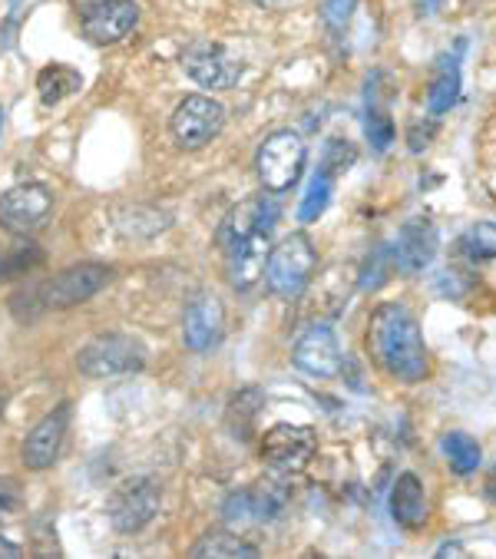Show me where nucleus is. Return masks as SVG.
I'll return each instance as SVG.
<instances>
[{"label": "nucleus", "instance_id": "nucleus-13", "mask_svg": "<svg viewBox=\"0 0 496 559\" xmlns=\"http://www.w3.org/2000/svg\"><path fill=\"white\" fill-rule=\"evenodd\" d=\"M292 365L308 378H338L344 368V352L338 345V334L328 324H311L292 348Z\"/></svg>", "mask_w": 496, "mask_h": 559}, {"label": "nucleus", "instance_id": "nucleus-4", "mask_svg": "<svg viewBox=\"0 0 496 559\" xmlns=\"http://www.w3.org/2000/svg\"><path fill=\"white\" fill-rule=\"evenodd\" d=\"M318 269V249L308 233H292L279 246H272L265 262V282L269 292L279 298H298Z\"/></svg>", "mask_w": 496, "mask_h": 559}, {"label": "nucleus", "instance_id": "nucleus-37", "mask_svg": "<svg viewBox=\"0 0 496 559\" xmlns=\"http://www.w3.org/2000/svg\"><path fill=\"white\" fill-rule=\"evenodd\" d=\"M0 127H4V109H0Z\"/></svg>", "mask_w": 496, "mask_h": 559}, {"label": "nucleus", "instance_id": "nucleus-35", "mask_svg": "<svg viewBox=\"0 0 496 559\" xmlns=\"http://www.w3.org/2000/svg\"><path fill=\"white\" fill-rule=\"evenodd\" d=\"M437 556H463V546L460 543H447V546H440Z\"/></svg>", "mask_w": 496, "mask_h": 559}, {"label": "nucleus", "instance_id": "nucleus-2", "mask_svg": "<svg viewBox=\"0 0 496 559\" xmlns=\"http://www.w3.org/2000/svg\"><path fill=\"white\" fill-rule=\"evenodd\" d=\"M367 348L375 365L401 384H421L430 378V352L421 334V324L411 314V308L398 301L378 305L375 314H370Z\"/></svg>", "mask_w": 496, "mask_h": 559}, {"label": "nucleus", "instance_id": "nucleus-19", "mask_svg": "<svg viewBox=\"0 0 496 559\" xmlns=\"http://www.w3.org/2000/svg\"><path fill=\"white\" fill-rule=\"evenodd\" d=\"M189 556L192 559H256L262 556V549L232 530H212L189 549Z\"/></svg>", "mask_w": 496, "mask_h": 559}, {"label": "nucleus", "instance_id": "nucleus-10", "mask_svg": "<svg viewBox=\"0 0 496 559\" xmlns=\"http://www.w3.org/2000/svg\"><path fill=\"white\" fill-rule=\"evenodd\" d=\"M182 70L202 86V90H232L241 73H245V63L241 57H235L228 47L215 44V40H192L186 50H182Z\"/></svg>", "mask_w": 496, "mask_h": 559}, {"label": "nucleus", "instance_id": "nucleus-3", "mask_svg": "<svg viewBox=\"0 0 496 559\" xmlns=\"http://www.w3.org/2000/svg\"><path fill=\"white\" fill-rule=\"evenodd\" d=\"M113 278L109 265L99 262H80L70 265L63 272H57L54 278L24 285L21 292L11 295V311L21 321H34L47 311H63V308H76L83 301H90L93 295H99Z\"/></svg>", "mask_w": 496, "mask_h": 559}, {"label": "nucleus", "instance_id": "nucleus-27", "mask_svg": "<svg viewBox=\"0 0 496 559\" xmlns=\"http://www.w3.org/2000/svg\"><path fill=\"white\" fill-rule=\"evenodd\" d=\"M364 133L367 143L375 146V153H385L394 143V123L385 114V106H367V117H364Z\"/></svg>", "mask_w": 496, "mask_h": 559}, {"label": "nucleus", "instance_id": "nucleus-9", "mask_svg": "<svg viewBox=\"0 0 496 559\" xmlns=\"http://www.w3.org/2000/svg\"><path fill=\"white\" fill-rule=\"evenodd\" d=\"M169 130L179 150H202L225 130V106L205 93H192L173 109Z\"/></svg>", "mask_w": 496, "mask_h": 559}, {"label": "nucleus", "instance_id": "nucleus-20", "mask_svg": "<svg viewBox=\"0 0 496 559\" xmlns=\"http://www.w3.org/2000/svg\"><path fill=\"white\" fill-rule=\"evenodd\" d=\"M437 76L430 83V93H427V109H430V117H440L447 114V109L457 103V93H460V67L453 57H440L437 60Z\"/></svg>", "mask_w": 496, "mask_h": 559}, {"label": "nucleus", "instance_id": "nucleus-25", "mask_svg": "<svg viewBox=\"0 0 496 559\" xmlns=\"http://www.w3.org/2000/svg\"><path fill=\"white\" fill-rule=\"evenodd\" d=\"M463 252L476 262L496 259V222H473L460 239Z\"/></svg>", "mask_w": 496, "mask_h": 559}, {"label": "nucleus", "instance_id": "nucleus-1", "mask_svg": "<svg viewBox=\"0 0 496 559\" xmlns=\"http://www.w3.org/2000/svg\"><path fill=\"white\" fill-rule=\"evenodd\" d=\"M275 222H279V205L265 192L238 202L222 218L215 239L225 259V278L235 292H252L265 278Z\"/></svg>", "mask_w": 496, "mask_h": 559}, {"label": "nucleus", "instance_id": "nucleus-8", "mask_svg": "<svg viewBox=\"0 0 496 559\" xmlns=\"http://www.w3.org/2000/svg\"><path fill=\"white\" fill-rule=\"evenodd\" d=\"M163 507V484L153 477H133L119 484L109 497V523L116 533L146 530Z\"/></svg>", "mask_w": 496, "mask_h": 559}, {"label": "nucleus", "instance_id": "nucleus-32", "mask_svg": "<svg viewBox=\"0 0 496 559\" xmlns=\"http://www.w3.org/2000/svg\"><path fill=\"white\" fill-rule=\"evenodd\" d=\"M414 4H417V14H421V17H434V14L444 11L447 0H414Z\"/></svg>", "mask_w": 496, "mask_h": 559}, {"label": "nucleus", "instance_id": "nucleus-11", "mask_svg": "<svg viewBox=\"0 0 496 559\" xmlns=\"http://www.w3.org/2000/svg\"><path fill=\"white\" fill-rule=\"evenodd\" d=\"M137 24H140L137 0H90L80 14L83 37L99 47L127 40L137 31Z\"/></svg>", "mask_w": 496, "mask_h": 559}, {"label": "nucleus", "instance_id": "nucleus-21", "mask_svg": "<svg viewBox=\"0 0 496 559\" xmlns=\"http://www.w3.org/2000/svg\"><path fill=\"white\" fill-rule=\"evenodd\" d=\"M440 447H444V457H447L450 471H453V474H460V477H470V474L480 467V461H483L480 443H476L470 433H463V430H450V433H444Z\"/></svg>", "mask_w": 496, "mask_h": 559}, {"label": "nucleus", "instance_id": "nucleus-12", "mask_svg": "<svg viewBox=\"0 0 496 559\" xmlns=\"http://www.w3.org/2000/svg\"><path fill=\"white\" fill-rule=\"evenodd\" d=\"M318 454V437L308 424H275L262 437V457L279 474H298Z\"/></svg>", "mask_w": 496, "mask_h": 559}, {"label": "nucleus", "instance_id": "nucleus-34", "mask_svg": "<svg viewBox=\"0 0 496 559\" xmlns=\"http://www.w3.org/2000/svg\"><path fill=\"white\" fill-rule=\"evenodd\" d=\"M248 4H256V8H265V11H279V8H288L292 0H248Z\"/></svg>", "mask_w": 496, "mask_h": 559}, {"label": "nucleus", "instance_id": "nucleus-5", "mask_svg": "<svg viewBox=\"0 0 496 559\" xmlns=\"http://www.w3.org/2000/svg\"><path fill=\"white\" fill-rule=\"evenodd\" d=\"M76 365L86 378H119V374H137L146 368V345L133 334H96L76 355Z\"/></svg>", "mask_w": 496, "mask_h": 559}, {"label": "nucleus", "instance_id": "nucleus-36", "mask_svg": "<svg viewBox=\"0 0 496 559\" xmlns=\"http://www.w3.org/2000/svg\"><path fill=\"white\" fill-rule=\"evenodd\" d=\"M4 404H8V394H4V391H0V414H4Z\"/></svg>", "mask_w": 496, "mask_h": 559}, {"label": "nucleus", "instance_id": "nucleus-23", "mask_svg": "<svg viewBox=\"0 0 496 559\" xmlns=\"http://www.w3.org/2000/svg\"><path fill=\"white\" fill-rule=\"evenodd\" d=\"M262 404H265L262 401V391H256V388H248V391H241V394H235L228 401L225 420H228V427H232L235 437H241V440L252 437V427H256V417H259Z\"/></svg>", "mask_w": 496, "mask_h": 559}, {"label": "nucleus", "instance_id": "nucleus-29", "mask_svg": "<svg viewBox=\"0 0 496 559\" xmlns=\"http://www.w3.org/2000/svg\"><path fill=\"white\" fill-rule=\"evenodd\" d=\"M24 510V490L14 477H0V526L17 520Z\"/></svg>", "mask_w": 496, "mask_h": 559}, {"label": "nucleus", "instance_id": "nucleus-17", "mask_svg": "<svg viewBox=\"0 0 496 559\" xmlns=\"http://www.w3.org/2000/svg\"><path fill=\"white\" fill-rule=\"evenodd\" d=\"M440 249V236L430 218H411L401 226L398 242H394V265L404 275H421L424 269L434 265Z\"/></svg>", "mask_w": 496, "mask_h": 559}, {"label": "nucleus", "instance_id": "nucleus-16", "mask_svg": "<svg viewBox=\"0 0 496 559\" xmlns=\"http://www.w3.org/2000/svg\"><path fill=\"white\" fill-rule=\"evenodd\" d=\"M67 427H70V404H60L40 424L31 427V433L21 447V457L31 471H47L57 464V457L63 451V440H67Z\"/></svg>", "mask_w": 496, "mask_h": 559}, {"label": "nucleus", "instance_id": "nucleus-28", "mask_svg": "<svg viewBox=\"0 0 496 559\" xmlns=\"http://www.w3.org/2000/svg\"><path fill=\"white\" fill-rule=\"evenodd\" d=\"M328 199H331V179L324 173H315L311 182H308V192L302 199V209H298V218L302 222H315L324 209H328Z\"/></svg>", "mask_w": 496, "mask_h": 559}, {"label": "nucleus", "instance_id": "nucleus-15", "mask_svg": "<svg viewBox=\"0 0 496 559\" xmlns=\"http://www.w3.org/2000/svg\"><path fill=\"white\" fill-rule=\"evenodd\" d=\"M225 334V308L212 292H199L182 314V338L186 348H192L196 355H205L212 348H219Z\"/></svg>", "mask_w": 496, "mask_h": 559}, {"label": "nucleus", "instance_id": "nucleus-18", "mask_svg": "<svg viewBox=\"0 0 496 559\" xmlns=\"http://www.w3.org/2000/svg\"><path fill=\"white\" fill-rule=\"evenodd\" d=\"M391 516L404 530H421L427 523V497L417 474H401L391 490Z\"/></svg>", "mask_w": 496, "mask_h": 559}, {"label": "nucleus", "instance_id": "nucleus-24", "mask_svg": "<svg viewBox=\"0 0 496 559\" xmlns=\"http://www.w3.org/2000/svg\"><path fill=\"white\" fill-rule=\"evenodd\" d=\"M80 86H83V76H80L76 70L63 67V63H54V67H47V70L37 76V90H40V99H44L47 106H57L63 96L76 93Z\"/></svg>", "mask_w": 496, "mask_h": 559}, {"label": "nucleus", "instance_id": "nucleus-33", "mask_svg": "<svg viewBox=\"0 0 496 559\" xmlns=\"http://www.w3.org/2000/svg\"><path fill=\"white\" fill-rule=\"evenodd\" d=\"M17 556H21V546L0 536V559H17Z\"/></svg>", "mask_w": 496, "mask_h": 559}, {"label": "nucleus", "instance_id": "nucleus-22", "mask_svg": "<svg viewBox=\"0 0 496 559\" xmlns=\"http://www.w3.org/2000/svg\"><path fill=\"white\" fill-rule=\"evenodd\" d=\"M44 249L37 242H17L11 249H0V282L24 278L44 265Z\"/></svg>", "mask_w": 496, "mask_h": 559}, {"label": "nucleus", "instance_id": "nucleus-6", "mask_svg": "<svg viewBox=\"0 0 496 559\" xmlns=\"http://www.w3.org/2000/svg\"><path fill=\"white\" fill-rule=\"evenodd\" d=\"M305 163H308V143L295 130H275L259 146L256 173H259L262 186L272 195H279V192H288L302 179Z\"/></svg>", "mask_w": 496, "mask_h": 559}, {"label": "nucleus", "instance_id": "nucleus-7", "mask_svg": "<svg viewBox=\"0 0 496 559\" xmlns=\"http://www.w3.org/2000/svg\"><path fill=\"white\" fill-rule=\"evenodd\" d=\"M54 205H57V199H54L50 186L21 182L0 195V229L27 239L47 226L54 215Z\"/></svg>", "mask_w": 496, "mask_h": 559}, {"label": "nucleus", "instance_id": "nucleus-30", "mask_svg": "<svg viewBox=\"0 0 496 559\" xmlns=\"http://www.w3.org/2000/svg\"><path fill=\"white\" fill-rule=\"evenodd\" d=\"M351 8H354V0H328V4H324V24L334 34H341L347 17H351Z\"/></svg>", "mask_w": 496, "mask_h": 559}, {"label": "nucleus", "instance_id": "nucleus-14", "mask_svg": "<svg viewBox=\"0 0 496 559\" xmlns=\"http://www.w3.org/2000/svg\"><path fill=\"white\" fill-rule=\"evenodd\" d=\"M288 507V490L282 484H259L252 490H238L225 500L222 513L228 526H259L282 520Z\"/></svg>", "mask_w": 496, "mask_h": 559}, {"label": "nucleus", "instance_id": "nucleus-31", "mask_svg": "<svg viewBox=\"0 0 496 559\" xmlns=\"http://www.w3.org/2000/svg\"><path fill=\"white\" fill-rule=\"evenodd\" d=\"M434 130H437L434 123H427V127H424V123H417V127L411 130V136H408L411 153H424V150L430 146V140H434Z\"/></svg>", "mask_w": 496, "mask_h": 559}, {"label": "nucleus", "instance_id": "nucleus-26", "mask_svg": "<svg viewBox=\"0 0 496 559\" xmlns=\"http://www.w3.org/2000/svg\"><path fill=\"white\" fill-rule=\"evenodd\" d=\"M354 163H357V146L351 140L334 136L324 146V156H321V169L318 173H324L328 179H334V176H344Z\"/></svg>", "mask_w": 496, "mask_h": 559}]
</instances>
